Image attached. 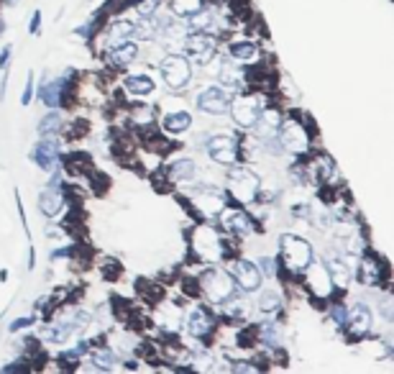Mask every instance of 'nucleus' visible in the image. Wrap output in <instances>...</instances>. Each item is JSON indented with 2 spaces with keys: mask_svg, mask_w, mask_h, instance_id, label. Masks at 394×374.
I'll return each mask as SVG.
<instances>
[{
  "mask_svg": "<svg viewBox=\"0 0 394 374\" xmlns=\"http://www.w3.org/2000/svg\"><path fill=\"white\" fill-rule=\"evenodd\" d=\"M202 292H205V298L210 303H215V305H223L228 300L233 298V280H231V274L223 272V269H205L202 272Z\"/></svg>",
  "mask_w": 394,
  "mask_h": 374,
  "instance_id": "nucleus-1",
  "label": "nucleus"
},
{
  "mask_svg": "<svg viewBox=\"0 0 394 374\" xmlns=\"http://www.w3.org/2000/svg\"><path fill=\"white\" fill-rule=\"evenodd\" d=\"M282 256L292 272H305L307 264L312 262V247L305 238L287 233V236H282Z\"/></svg>",
  "mask_w": 394,
  "mask_h": 374,
  "instance_id": "nucleus-2",
  "label": "nucleus"
},
{
  "mask_svg": "<svg viewBox=\"0 0 394 374\" xmlns=\"http://www.w3.org/2000/svg\"><path fill=\"white\" fill-rule=\"evenodd\" d=\"M161 75H164V82H167L169 90H182L192 77V67H190V62L185 57L169 54V57L161 60Z\"/></svg>",
  "mask_w": 394,
  "mask_h": 374,
  "instance_id": "nucleus-3",
  "label": "nucleus"
},
{
  "mask_svg": "<svg viewBox=\"0 0 394 374\" xmlns=\"http://www.w3.org/2000/svg\"><path fill=\"white\" fill-rule=\"evenodd\" d=\"M228 190H231V195H233L238 203H251L253 197H256V193H259V177H256L251 170L238 167V170H233L231 177H228Z\"/></svg>",
  "mask_w": 394,
  "mask_h": 374,
  "instance_id": "nucleus-4",
  "label": "nucleus"
},
{
  "mask_svg": "<svg viewBox=\"0 0 394 374\" xmlns=\"http://www.w3.org/2000/svg\"><path fill=\"white\" fill-rule=\"evenodd\" d=\"M279 144L285 146L287 152L302 154L310 149V134L307 128L300 126L297 121H287V123H279Z\"/></svg>",
  "mask_w": 394,
  "mask_h": 374,
  "instance_id": "nucleus-5",
  "label": "nucleus"
},
{
  "mask_svg": "<svg viewBox=\"0 0 394 374\" xmlns=\"http://www.w3.org/2000/svg\"><path fill=\"white\" fill-rule=\"evenodd\" d=\"M182 46H185V51L190 54V60L200 62V64H208L210 57L215 54V39L210 34H205V31L190 34L185 42H182Z\"/></svg>",
  "mask_w": 394,
  "mask_h": 374,
  "instance_id": "nucleus-6",
  "label": "nucleus"
},
{
  "mask_svg": "<svg viewBox=\"0 0 394 374\" xmlns=\"http://www.w3.org/2000/svg\"><path fill=\"white\" fill-rule=\"evenodd\" d=\"M228 108H231V116H233V121L241 128H251L256 116L261 113L259 100H256L253 95H241V98H235L233 103H228Z\"/></svg>",
  "mask_w": 394,
  "mask_h": 374,
  "instance_id": "nucleus-7",
  "label": "nucleus"
},
{
  "mask_svg": "<svg viewBox=\"0 0 394 374\" xmlns=\"http://www.w3.org/2000/svg\"><path fill=\"white\" fill-rule=\"evenodd\" d=\"M231 277L238 282V287L251 292L261 285V272H259V264L249 262V259H238L231 267Z\"/></svg>",
  "mask_w": 394,
  "mask_h": 374,
  "instance_id": "nucleus-8",
  "label": "nucleus"
},
{
  "mask_svg": "<svg viewBox=\"0 0 394 374\" xmlns=\"http://www.w3.org/2000/svg\"><path fill=\"white\" fill-rule=\"evenodd\" d=\"M208 154L213 162L218 164H233L235 157H238V149H235V141L231 136H213L208 141Z\"/></svg>",
  "mask_w": 394,
  "mask_h": 374,
  "instance_id": "nucleus-9",
  "label": "nucleus"
},
{
  "mask_svg": "<svg viewBox=\"0 0 394 374\" xmlns=\"http://www.w3.org/2000/svg\"><path fill=\"white\" fill-rule=\"evenodd\" d=\"M228 93L220 90V87H208L197 95V108L205 113H213V116H220V113L228 111Z\"/></svg>",
  "mask_w": 394,
  "mask_h": 374,
  "instance_id": "nucleus-10",
  "label": "nucleus"
},
{
  "mask_svg": "<svg viewBox=\"0 0 394 374\" xmlns=\"http://www.w3.org/2000/svg\"><path fill=\"white\" fill-rule=\"evenodd\" d=\"M39 208L46 218H54L59 215V211L64 208V193L59 190V177H54L49 187H44V193L39 195Z\"/></svg>",
  "mask_w": 394,
  "mask_h": 374,
  "instance_id": "nucleus-11",
  "label": "nucleus"
},
{
  "mask_svg": "<svg viewBox=\"0 0 394 374\" xmlns=\"http://www.w3.org/2000/svg\"><path fill=\"white\" fill-rule=\"evenodd\" d=\"M220 226L231 233H251L253 231L251 218L238 208H220Z\"/></svg>",
  "mask_w": 394,
  "mask_h": 374,
  "instance_id": "nucleus-12",
  "label": "nucleus"
},
{
  "mask_svg": "<svg viewBox=\"0 0 394 374\" xmlns=\"http://www.w3.org/2000/svg\"><path fill=\"white\" fill-rule=\"evenodd\" d=\"M34 159L36 164L42 167L44 172H51L57 167V159H59V141L54 136H46L39 141V146L34 149Z\"/></svg>",
  "mask_w": 394,
  "mask_h": 374,
  "instance_id": "nucleus-13",
  "label": "nucleus"
},
{
  "mask_svg": "<svg viewBox=\"0 0 394 374\" xmlns=\"http://www.w3.org/2000/svg\"><path fill=\"white\" fill-rule=\"evenodd\" d=\"M346 323H348V331H351L353 336H364V333H369V328H371L369 308L364 305V303H356V305L348 310V315H346Z\"/></svg>",
  "mask_w": 394,
  "mask_h": 374,
  "instance_id": "nucleus-14",
  "label": "nucleus"
},
{
  "mask_svg": "<svg viewBox=\"0 0 394 374\" xmlns=\"http://www.w3.org/2000/svg\"><path fill=\"white\" fill-rule=\"evenodd\" d=\"M136 54H138V46H136V42H131V39H126V42H118L108 49V64H113V67H126L128 62L136 60Z\"/></svg>",
  "mask_w": 394,
  "mask_h": 374,
  "instance_id": "nucleus-15",
  "label": "nucleus"
},
{
  "mask_svg": "<svg viewBox=\"0 0 394 374\" xmlns=\"http://www.w3.org/2000/svg\"><path fill=\"white\" fill-rule=\"evenodd\" d=\"M192 197H195V205H197L202 213H208V215H215V213H220V208H223V197L215 193V187H197L192 193Z\"/></svg>",
  "mask_w": 394,
  "mask_h": 374,
  "instance_id": "nucleus-16",
  "label": "nucleus"
},
{
  "mask_svg": "<svg viewBox=\"0 0 394 374\" xmlns=\"http://www.w3.org/2000/svg\"><path fill=\"white\" fill-rule=\"evenodd\" d=\"M307 274H310V287L315 295H328L333 290V280H330V272L328 267H323L320 262H310L307 264Z\"/></svg>",
  "mask_w": 394,
  "mask_h": 374,
  "instance_id": "nucleus-17",
  "label": "nucleus"
},
{
  "mask_svg": "<svg viewBox=\"0 0 394 374\" xmlns=\"http://www.w3.org/2000/svg\"><path fill=\"white\" fill-rule=\"evenodd\" d=\"M279 123H282V116H279L277 111L267 108V111H261L259 116H256V121H253L251 128L259 134L261 139H271L279 131Z\"/></svg>",
  "mask_w": 394,
  "mask_h": 374,
  "instance_id": "nucleus-18",
  "label": "nucleus"
},
{
  "mask_svg": "<svg viewBox=\"0 0 394 374\" xmlns=\"http://www.w3.org/2000/svg\"><path fill=\"white\" fill-rule=\"evenodd\" d=\"M187 331H190V336H195V339H205V336L213 331V318H210V313H205L202 308H195L192 313H190V318H187Z\"/></svg>",
  "mask_w": 394,
  "mask_h": 374,
  "instance_id": "nucleus-19",
  "label": "nucleus"
},
{
  "mask_svg": "<svg viewBox=\"0 0 394 374\" xmlns=\"http://www.w3.org/2000/svg\"><path fill=\"white\" fill-rule=\"evenodd\" d=\"M195 249H197L200 254L218 256V254H220V241H218V236H215L213 231L200 229L197 233H195Z\"/></svg>",
  "mask_w": 394,
  "mask_h": 374,
  "instance_id": "nucleus-20",
  "label": "nucleus"
},
{
  "mask_svg": "<svg viewBox=\"0 0 394 374\" xmlns=\"http://www.w3.org/2000/svg\"><path fill=\"white\" fill-rule=\"evenodd\" d=\"M156 321H159V326L164 328V331L174 333L177 328L182 326V313L177 310V305H172V303H169V305H164L159 313H156Z\"/></svg>",
  "mask_w": 394,
  "mask_h": 374,
  "instance_id": "nucleus-21",
  "label": "nucleus"
},
{
  "mask_svg": "<svg viewBox=\"0 0 394 374\" xmlns=\"http://www.w3.org/2000/svg\"><path fill=\"white\" fill-rule=\"evenodd\" d=\"M190 126H192V116L185 111L164 116V131H167V134H185Z\"/></svg>",
  "mask_w": 394,
  "mask_h": 374,
  "instance_id": "nucleus-22",
  "label": "nucleus"
},
{
  "mask_svg": "<svg viewBox=\"0 0 394 374\" xmlns=\"http://www.w3.org/2000/svg\"><path fill=\"white\" fill-rule=\"evenodd\" d=\"M328 272H330V280H333V285H338V287H346V285L351 282V277H353V267H348L343 259H333V262L328 264Z\"/></svg>",
  "mask_w": 394,
  "mask_h": 374,
  "instance_id": "nucleus-23",
  "label": "nucleus"
},
{
  "mask_svg": "<svg viewBox=\"0 0 394 374\" xmlns=\"http://www.w3.org/2000/svg\"><path fill=\"white\" fill-rule=\"evenodd\" d=\"M126 90L131 95H149L154 90V80L146 75H131L126 77Z\"/></svg>",
  "mask_w": 394,
  "mask_h": 374,
  "instance_id": "nucleus-24",
  "label": "nucleus"
},
{
  "mask_svg": "<svg viewBox=\"0 0 394 374\" xmlns=\"http://www.w3.org/2000/svg\"><path fill=\"white\" fill-rule=\"evenodd\" d=\"M169 179L174 182H187V179H195V162L190 159H179L169 167Z\"/></svg>",
  "mask_w": 394,
  "mask_h": 374,
  "instance_id": "nucleus-25",
  "label": "nucleus"
},
{
  "mask_svg": "<svg viewBox=\"0 0 394 374\" xmlns=\"http://www.w3.org/2000/svg\"><path fill=\"white\" fill-rule=\"evenodd\" d=\"M131 36H136V26L128 24V21H118V24L110 26L108 42H110V46H113V44L126 42V39H131Z\"/></svg>",
  "mask_w": 394,
  "mask_h": 374,
  "instance_id": "nucleus-26",
  "label": "nucleus"
},
{
  "mask_svg": "<svg viewBox=\"0 0 394 374\" xmlns=\"http://www.w3.org/2000/svg\"><path fill=\"white\" fill-rule=\"evenodd\" d=\"M62 90H64V80H54V82H49V85H44L42 87V103L46 105V108H57Z\"/></svg>",
  "mask_w": 394,
  "mask_h": 374,
  "instance_id": "nucleus-27",
  "label": "nucleus"
},
{
  "mask_svg": "<svg viewBox=\"0 0 394 374\" xmlns=\"http://www.w3.org/2000/svg\"><path fill=\"white\" fill-rule=\"evenodd\" d=\"M169 8L174 16H190L202 8V0H169Z\"/></svg>",
  "mask_w": 394,
  "mask_h": 374,
  "instance_id": "nucleus-28",
  "label": "nucleus"
},
{
  "mask_svg": "<svg viewBox=\"0 0 394 374\" xmlns=\"http://www.w3.org/2000/svg\"><path fill=\"white\" fill-rule=\"evenodd\" d=\"M228 51H231V57H235V60H253L256 57V46H253L251 42H235L228 46Z\"/></svg>",
  "mask_w": 394,
  "mask_h": 374,
  "instance_id": "nucleus-29",
  "label": "nucleus"
},
{
  "mask_svg": "<svg viewBox=\"0 0 394 374\" xmlns=\"http://www.w3.org/2000/svg\"><path fill=\"white\" fill-rule=\"evenodd\" d=\"M361 280L366 282V285H377L382 280V267L374 259H366V262L361 264Z\"/></svg>",
  "mask_w": 394,
  "mask_h": 374,
  "instance_id": "nucleus-30",
  "label": "nucleus"
},
{
  "mask_svg": "<svg viewBox=\"0 0 394 374\" xmlns=\"http://www.w3.org/2000/svg\"><path fill=\"white\" fill-rule=\"evenodd\" d=\"M72 326H51V328H46L44 331V339L51 341V344H64V341H69V336H72Z\"/></svg>",
  "mask_w": 394,
  "mask_h": 374,
  "instance_id": "nucleus-31",
  "label": "nucleus"
},
{
  "mask_svg": "<svg viewBox=\"0 0 394 374\" xmlns=\"http://www.w3.org/2000/svg\"><path fill=\"white\" fill-rule=\"evenodd\" d=\"M59 128H62V116L59 113H46L39 123V131H42L44 136H54Z\"/></svg>",
  "mask_w": 394,
  "mask_h": 374,
  "instance_id": "nucleus-32",
  "label": "nucleus"
},
{
  "mask_svg": "<svg viewBox=\"0 0 394 374\" xmlns=\"http://www.w3.org/2000/svg\"><path fill=\"white\" fill-rule=\"evenodd\" d=\"M261 341L264 344H269V346H279V341H282V336H279V328L277 326H261Z\"/></svg>",
  "mask_w": 394,
  "mask_h": 374,
  "instance_id": "nucleus-33",
  "label": "nucleus"
},
{
  "mask_svg": "<svg viewBox=\"0 0 394 374\" xmlns=\"http://www.w3.org/2000/svg\"><path fill=\"white\" fill-rule=\"evenodd\" d=\"M93 364L98 366V369H113V366H116V357H113L110 351H95Z\"/></svg>",
  "mask_w": 394,
  "mask_h": 374,
  "instance_id": "nucleus-34",
  "label": "nucleus"
},
{
  "mask_svg": "<svg viewBox=\"0 0 394 374\" xmlns=\"http://www.w3.org/2000/svg\"><path fill=\"white\" fill-rule=\"evenodd\" d=\"M279 305H282V300H279L277 292H267V295L261 298V310H264V313H277Z\"/></svg>",
  "mask_w": 394,
  "mask_h": 374,
  "instance_id": "nucleus-35",
  "label": "nucleus"
},
{
  "mask_svg": "<svg viewBox=\"0 0 394 374\" xmlns=\"http://www.w3.org/2000/svg\"><path fill=\"white\" fill-rule=\"evenodd\" d=\"M330 315H333V321H336V323L346 326V315H348V310H346V308L341 305V303H338V305H333V310H330Z\"/></svg>",
  "mask_w": 394,
  "mask_h": 374,
  "instance_id": "nucleus-36",
  "label": "nucleus"
},
{
  "mask_svg": "<svg viewBox=\"0 0 394 374\" xmlns=\"http://www.w3.org/2000/svg\"><path fill=\"white\" fill-rule=\"evenodd\" d=\"M31 87H34V77L28 75V82H26V90H24V95H21V103H24V105H28V103H31V93H34Z\"/></svg>",
  "mask_w": 394,
  "mask_h": 374,
  "instance_id": "nucleus-37",
  "label": "nucleus"
},
{
  "mask_svg": "<svg viewBox=\"0 0 394 374\" xmlns=\"http://www.w3.org/2000/svg\"><path fill=\"white\" fill-rule=\"evenodd\" d=\"M261 267H264V274H269V277H274V269H277V262H274V259H269V256H264V259H261Z\"/></svg>",
  "mask_w": 394,
  "mask_h": 374,
  "instance_id": "nucleus-38",
  "label": "nucleus"
},
{
  "mask_svg": "<svg viewBox=\"0 0 394 374\" xmlns=\"http://www.w3.org/2000/svg\"><path fill=\"white\" fill-rule=\"evenodd\" d=\"M138 13H141V16H154V13H156V3H154V0L141 3V6H138Z\"/></svg>",
  "mask_w": 394,
  "mask_h": 374,
  "instance_id": "nucleus-39",
  "label": "nucleus"
},
{
  "mask_svg": "<svg viewBox=\"0 0 394 374\" xmlns=\"http://www.w3.org/2000/svg\"><path fill=\"white\" fill-rule=\"evenodd\" d=\"M31 321H34V318H18L16 323L10 326V331H18V328H28V326H31Z\"/></svg>",
  "mask_w": 394,
  "mask_h": 374,
  "instance_id": "nucleus-40",
  "label": "nucleus"
},
{
  "mask_svg": "<svg viewBox=\"0 0 394 374\" xmlns=\"http://www.w3.org/2000/svg\"><path fill=\"white\" fill-rule=\"evenodd\" d=\"M39 21H42V16L34 13V18H31V34H39Z\"/></svg>",
  "mask_w": 394,
  "mask_h": 374,
  "instance_id": "nucleus-41",
  "label": "nucleus"
},
{
  "mask_svg": "<svg viewBox=\"0 0 394 374\" xmlns=\"http://www.w3.org/2000/svg\"><path fill=\"white\" fill-rule=\"evenodd\" d=\"M233 369H235V372H253V366H251V364H235Z\"/></svg>",
  "mask_w": 394,
  "mask_h": 374,
  "instance_id": "nucleus-42",
  "label": "nucleus"
},
{
  "mask_svg": "<svg viewBox=\"0 0 394 374\" xmlns=\"http://www.w3.org/2000/svg\"><path fill=\"white\" fill-rule=\"evenodd\" d=\"M6 3H8V6H16V3H18V0H6Z\"/></svg>",
  "mask_w": 394,
  "mask_h": 374,
  "instance_id": "nucleus-43",
  "label": "nucleus"
}]
</instances>
